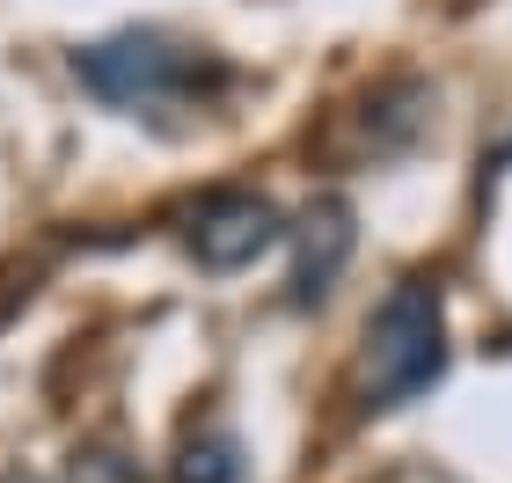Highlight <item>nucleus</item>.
<instances>
[{
  "mask_svg": "<svg viewBox=\"0 0 512 483\" xmlns=\"http://www.w3.org/2000/svg\"><path fill=\"white\" fill-rule=\"evenodd\" d=\"M447 374V293L439 279H403L381 293L359 337V410H403Z\"/></svg>",
  "mask_w": 512,
  "mask_h": 483,
  "instance_id": "f257e3e1",
  "label": "nucleus"
},
{
  "mask_svg": "<svg viewBox=\"0 0 512 483\" xmlns=\"http://www.w3.org/2000/svg\"><path fill=\"white\" fill-rule=\"evenodd\" d=\"M74 74H81L88 96H103L118 110H176V103H198L205 88H220L213 59L161 37V30H118V37L81 44Z\"/></svg>",
  "mask_w": 512,
  "mask_h": 483,
  "instance_id": "f03ea898",
  "label": "nucleus"
},
{
  "mask_svg": "<svg viewBox=\"0 0 512 483\" xmlns=\"http://www.w3.org/2000/svg\"><path fill=\"white\" fill-rule=\"evenodd\" d=\"M278 235H286V220L256 191H213L183 220V249H191L205 271H249L264 249H278Z\"/></svg>",
  "mask_w": 512,
  "mask_h": 483,
  "instance_id": "7ed1b4c3",
  "label": "nucleus"
},
{
  "mask_svg": "<svg viewBox=\"0 0 512 483\" xmlns=\"http://www.w3.org/2000/svg\"><path fill=\"white\" fill-rule=\"evenodd\" d=\"M293 308H315V301H330V286L344 279V264H352V242H359V213H352V198H337V191H322L308 213H300L293 227Z\"/></svg>",
  "mask_w": 512,
  "mask_h": 483,
  "instance_id": "20e7f679",
  "label": "nucleus"
},
{
  "mask_svg": "<svg viewBox=\"0 0 512 483\" xmlns=\"http://www.w3.org/2000/svg\"><path fill=\"white\" fill-rule=\"evenodd\" d=\"M359 154H403L417 132H425V118H432V88L425 81H388L381 96H366L359 110Z\"/></svg>",
  "mask_w": 512,
  "mask_h": 483,
  "instance_id": "39448f33",
  "label": "nucleus"
},
{
  "mask_svg": "<svg viewBox=\"0 0 512 483\" xmlns=\"http://www.w3.org/2000/svg\"><path fill=\"white\" fill-rule=\"evenodd\" d=\"M235 476H242V447L227 425H198L176 447V483H235Z\"/></svg>",
  "mask_w": 512,
  "mask_h": 483,
  "instance_id": "423d86ee",
  "label": "nucleus"
},
{
  "mask_svg": "<svg viewBox=\"0 0 512 483\" xmlns=\"http://www.w3.org/2000/svg\"><path fill=\"white\" fill-rule=\"evenodd\" d=\"M8 483H37V476H8Z\"/></svg>",
  "mask_w": 512,
  "mask_h": 483,
  "instance_id": "0eeeda50",
  "label": "nucleus"
}]
</instances>
